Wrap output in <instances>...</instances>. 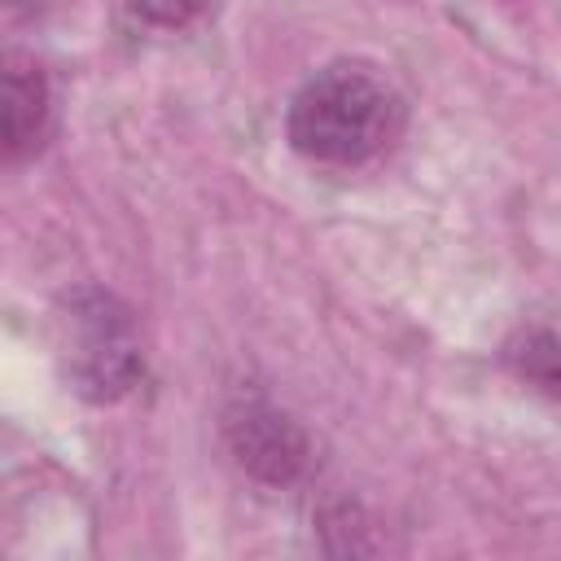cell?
Returning <instances> with one entry per match:
<instances>
[{"label": "cell", "mask_w": 561, "mask_h": 561, "mask_svg": "<svg viewBox=\"0 0 561 561\" xmlns=\"http://www.w3.org/2000/svg\"><path fill=\"white\" fill-rule=\"evenodd\" d=\"M403 96L373 61H329L289 101V145L324 167H359L403 131Z\"/></svg>", "instance_id": "6da1fadb"}, {"label": "cell", "mask_w": 561, "mask_h": 561, "mask_svg": "<svg viewBox=\"0 0 561 561\" xmlns=\"http://www.w3.org/2000/svg\"><path fill=\"white\" fill-rule=\"evenodd\" d=\"M57 364L66 386L88 403H118L145 377V346L131 307L101 289L79 285L57 302Z\"/></svg>", "instance_id": "7a4b0ae2"}, {"label": "cell", "mask_w": 561, "mask_h": 561, "mask_svg": "<svg viewBox=\"0 0 561 561\" xmlns=\"http://www.w3.org/2000/svg\"><path fill=\"white\" fill-rule=\"evenodd\" d=\"M508 364L522 381H530L535 390L561 399V337L548 329H526L508 342Z\"/></svg>", "instance_id": "5b68a950"}, {"label": "cell", "mask_w": 561, "mask_h": 561, "mask_svg": "<svg viewBox=\"0 0 561 561\" xmlns=\"http://www.w3.org/2000/svg\"><path fill=\"white\" fill-rule=\"evenodd\" d=\"M48 79L44 70L22 57V53H9L4 57V153L9 162L35 153L44 145V131H48Z\"/></svg>", "instance_id": "277c9868"}, {"label": "cell", "mask_w": 561, "mask_h": 561, "mask_svg": "<svg viewBox=\"0 0 561 561\" xmlns=\"http://www.w3.org/2000/svg\"><path fill=\"white\" fill-rule=\"evenodd\" d=\"M224 443L232 451V460L267 482V486H289L302 478L307 460H311V443L307 430L280 408L272 403L263 390H237L224 408Z\"/></svg>", "instance_id": "3957f363"}, {"label": "cell", "mask_w": 561, "mask_h": 561, "mask_svg": "<svg viewBox=\"0 0 561 561\" xmlns=\"http://www.w3.org/2000/svg\"><path fill=\"white\" fill-rule=\"evenodd\" d=\"M206 4L210 0H127V9L149 26H188L193 18L206 13Z\"/></svg>", "instance_id": "8992f818"}]
</instances>
